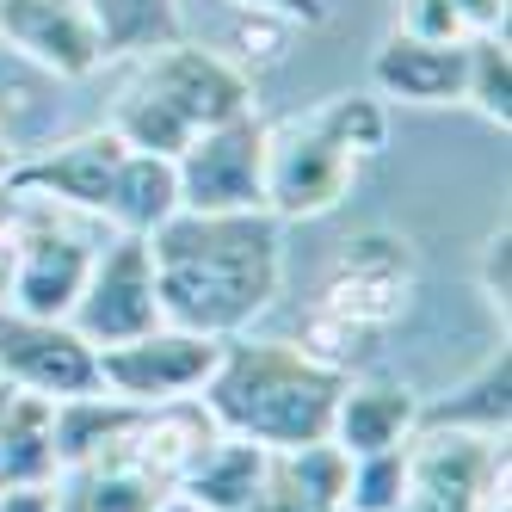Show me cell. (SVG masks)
Segmentation results:
<instances>
[{
	"mask_svg": "<svg viewBox=\"0 0 512 512\" xmlns=\"http://www.w3.org/2000/svg\"><path fill=\"white\" fill-rule=\"evenodd\" d=\"M161 321L210 340L253 334L284 290V223L272 210H179L149 235Z\"/></svg>",
	"mask_w": 512,
	"mask_h": 512,
	"instance_id": "cell-1",
	"label": "cell"
},
{
	"mask_svg": "<svg viewBox=\"0 0 512 512\" xmlns=\"http://www.w3.org/2000/svg\"><path fill=\"white\" fill-rule=\"evenodd\" d=\"M352 371H334L297 340H253L235 334L216 352V371L198 389V408L216 432L253 438L266 451H297L321 445L334 426V401Z\"/></svg>",
	"mask_w": 512,
	"mask_h": 512,
	"instance_id": "cell-2",
	"label": "cell"
},
{
	"mask_svg": "<svg viewBox=\"0 0 512 512\" xmlns=\"http://www.w3.org/2000/svg\"><path fill=\"white\" fill-rule=\"evenodd\" d=\"M414 284H420V260H414L408 235L364 229V235L340 241V253L327 260V272L315 284V297L303 303L297 346L327 358L334 371H352L408 321Z\"/></svg>",
	"mask_w": 512,
	"mask_h": 512,
	"instance_id": "cell-3",
	"label": "cell"
},
{
	"mask_svg": "<svg viewBox=\"0 0 512 512\" xmlns=\"http://www.w3.org/2000/svg\"><path fill=\"white\" fill-rule=\"evenodd\" d=\"M253 112V75L223 56L216 44H192L173 38L149 56H136V75L118 93L112 112V136L136 155H179L198 130L229 124Z\"/></svg>",
	"mask_w": 512,
	"mask_h": 512,
	"instance_id": "cell-4",
	"label": "cell"
},
{
	"mask_svg": "<svg viewBox=\"0 0 512 512\" xmlns=\"http://www.w3.org/2000/svg\"><path fill=\"white\" fill-rule=\"evenodd\" d=\"M99 241H105V223L19 192V247H13V278H7V303L0 309L68 321Z\"/></svg>",
	"mask_w": 512,
	"mask_h": 512,
	"instance_id": "cell-5",
	"label": "cell"
},
{
	"mask_svg": "<svg viewBox=\"0 0 512 512\" xmlns=\"http://www.w3.org/2000/svg\"><path fill=\"white\" fill-rule=\"evenodd\" d=\"M395 512H506V438L420 426Z\"/></svg>",
	"mask_w": 512,
	"mask_h": 512,
	"instance_id": "cell-6",
	"label": "cell"
},
{
	"mask_svg": "<svg viewBox=\"0 0 512 512\" xmlns=\"http://www.w3.org/2000/svg\"><path fill=\"white\" fill-rule=\"evenodd\" d=\"M68 327L99 352V346H124L136 334L161 327V290H155V253L149 235H112L105 229L93 266L81 278V297L68 309Z\"/></svg>",
	"mask_w": 512,
	"mask_h": 512,
	"instance_id": "cell-7",
	"label": "cell"
},
{
	"mask_svg": "<svg viewBox=\"0 0 512 512\" xmlns=\"http://www.w3.org/2000/svg\"><path fill=\"white\" fill-rule=\"evenodd\" d=\"M358 186V161L309 112L284 118L266 136V210L278 223H321Z\"/></svg>",
	"mask_w": 512,
	"mask_h": 512,
	"instance_id": "cell-8",
	"label": "cell"
},
{
	"mask_svg": "<svg viewBox=\"0 0 512 512\" xmlns=\"http://www.w3.org/2000/svg\"><path fill=\"white\" fill-rule=\"evenodd\" d=\"M223 340L192 334V327H149L124 346H99V389L130 401V408H173V401H198V389L216 371Z\"/></svg>",
	"mask_w": 512,
	"mask_h": 512,
	"instance_id": "cell-9",
	"label": "cell"
},
{
	"mask_svg": "<svg viewBox=\"0 0 512 512\" xmlns=\"http://www.w3.org/2000/svg\"><path fill=\"white\" fill-rule=\"evenodd\" d=\"M266 136L272 124L260 112L198 130L173 155L179 210H266Z\"/></svg>",
	"mask_w": 512,
	"mask_h": 512,
	"instance_id": "cell-10",
	"label": "cell"
},
{
	"mask_svg": "<svg viewBox=\"0 0 512 512\" xmlns=\"http://www.w3.org/2000/svg\"><path fill=\"white\" fill-rule=\"evenodd\" d=\"M0 383L44 395V401L93 395L99 389V352L68 321L0 309Z\"/></svg>",
	"mask_w": 512,
	"mask_h": 512,
	"instance_id": "cell-11",
	"label": "cell"
},
{
	"mask_svg": "<svg viewBox=\"0 0 512 512\" xmlns=\"http://www.w3.org/2000/svg\"><path fill=\"white\" fill-rule=\"evenodd\" d=\"M124 142L105 130H81V136H62L38 155H19L7 186L25 192V198H50L62 210H81L93 223H105V204H112V186H118V167H124Z\"/></svg>",
	"mask_w": 512,
	"mask_h": 512,
	"instance_id": "cell-12",
	"label": "cell"
},
{
	"mask_svg": "<svg viewBox=\"0 0 512 512\" xmlns=\"http://www.w3.org/2000/svg\"><path fill=\"white\" fill-rule=\"evenodd\" d=\"M0 50L44 68L50 81H87L105 68L87 0H0Z\"/></svg>",
	"mask_w": 512,
	"mask_h": 512,
	"instance_id": "cell-13",
	"label": "cell"
},
{
	"mask_svg": "<svg viewBox=\"0 0 512 512\" xmlns=\"http://www.w3.org/2000/svg\"><path fill=\"white\" fill-rule=\"evenodd\" d=\"M463 44L389 31L371 56V93L383 105H426V112L432 105H463Z\"/></svg>",
	"mask_w": 512,
	"mask_h": 512,
	"instance_id": "cell-14",
	"label": "cell"
},
{
	"mask_svg": "<svg viewBox=\"0 0 512 512\" xmlns=\"http://www.w3.org/2000/svg\"><path fill=\"white\" fill-rule=\"evenodd\" d=\"M414 432H420V395L401 377H377V371L346 377V389L334 401V426H327V438H334L346 457L414 445Z\"/></svg>",
	"mask_w": 512,
	"mask_h": 512,
	"instance_id": "cell-15",
	"label": "cell"
},
{
	"mask_svg": "<svg viewBox=\"0 0 512 512\" xmlns=\"http://www.w3.org/2000/svg\"><path fill=\"white\" fill-rule=\"evenodd\" d=\"M142 420V414H136ZM173 488L136 457V426L118 451H105L93 463H75L56 475V512H155Z\"/></svg>",
	"mask_w": 512,
	"mask_h": 512,
	"instance_id": "cell-16",
	"label": "cell"
},
{
	"mask_svg": "<svg viewBox=\"0 0 512 512\" xmlns=\"http://www.w3.org/2000/svg\"><path fill=\"white\" fill-rule=\"evenodd\" d=\"M266 463H272L266 445H253V438H235V432H210L204 445L186 457V469H179L173 494H186V500L204 506V512H241L253 494H260Z\"/></svg>",
	"mask_w": 512,
	"mask_h": 512,
	"instance_id": "cell-17",
	"label": "cell"
},
{
	"mask_svg": "<svg viewBox=\"0 0 512 512\" xmlns=\"http://www.w3.org/2000/svg\"><path fill=\"white\" fill-rule=\"evenodd\" d=\"M38 482H56V401L13 389L7 420H0V488H38Z\"/></svg>",
	"mask_w": 512,
	"mask_h": 512,
	"instance_id": "cell-18",
	"label": "cell"
},
{
	"mask_svg": "<svg viewBox=\"0 0 512 512\" xmlns=\"http://www.w3.org/2000/svg\"><path fill=\"white\" fill-rule=\"evenodd\" d=\"M420 426H451V432L506 438V426H512V358H506V346L475 377H463L445 401H420Z\"/></svg>",
	"mask_w": 512,
	"mask_h": 512,
	"instance_id": "cell-19",
	"label": "cell"
},
{
	"mask_svg": "<svg viewBox=\"0 0 512 512\" xmlns=\"http://www.w3.org/2000/svg\"><path fill=\"white\" fill-rule=\"evenodd\" d=\"M167 216H179V173L167 155H124L112 204H105V229L112 235H155Z\"/></svg>",
	"mask_w": 512,
	"mask_h": 512,
	"instance_id": "cell-20",
	"label": "cell"
},
{
	"mask_svg": "<svg viewBox=\"0 0 512 512\" xmlns=\"http://www.w3.org/2000/svg\"><path fill=\"white\" fill-rule=\"evenodd\" d=\"M93 7V25H99V44H105V62L118 56H149L173 38H186L179 25V0H87Z\"/></svg>",
	"mask_w": 512,
	"mask_h": 512,
	"instance_id": "cell-21",
	"label": "cell"
},
{
	"mask_svg": "<svg viewBox=\"0 0 512 512\" xmlns=\"http://www.w3.org/2000/svg\"><path fill=\"white\" fill-rule=\"evenodd\" d=\"M463 105L482 124H494V130L512 124V56H506V31L463 44Z\"/></svg>",
	"mask_w": 512,
	"mask_h": 512,
	"instance_id": "cell-22",
	"label": "cell"
},
{
	"mask_svg": "<svg viewBox=\"0 0 512 512\" xmlns=\"http://www.w3.org/2000/svg\"><path fill=\"white\" fill-rule=\"evenodd\" d=\"M327 136L340 142V149L364 167V161H377L389 149V105L364 87V93H334V99H321L315 112H309Z\"/></svg>",
	"mask_w": 512,
	"mask_h": 512,
	"instance_id": "cell-23",
	"label": "cell"
},
{
	"mask_svg": "<svg viewBox=\"0 0 512 512\" xmlns=\"http://www.w3.org/2000/svg\"><path fill=\"white\" fill-rule=\"evenodd\" d=\"M401 488H408V445L364 451L346 469V512H395Z\"/></svg>",
	"mask_w": 512,
	"mask_h": 512,
	"instance_id": "cell-24",
	"label": "cell"
},
{
	"mask_svg": "<svg viewBox=\"0 0 512 512\" xmlns=\"http://www.w3.org/2000/svg\"><path fill=\"white\" fill-rule=\"evenodd\" d=\"M241 512H327L309 488H303V475L290 469V457L284 451H272V463H266V482H260V494H253Z\"/></svg>",
	"mask_w": 512,
	"mask_h": 512,
	"instance_id": "cell-25",
	"label": "cell"
},
{
	"mask_svg": "<svg viewBox=\"0 0 512 512\" xmlns=\"http://www.w3.org/2000/svg\"><path fill=\"white\" fill-rule=\"evenodd\" d=\"M408 38H438V44H463V19L451 0H395V25Z\"/></svg>",
	"mask_w": 512,
	"mask_h": 512,
	"instance_id": "cell-26",
	"label": "cell"
},
{
	"mask_svg": "<svg viewBox=\"0 0 512 512\" xmlns=\"http://www.w3.org/2000/svg\"><path fill=\"white\" fill-rule=\"evenodd\" d=\"M506 247H512V235H506V223H500V229L482 241V260H475V278H482V297H488V309H494V315H506V303H512Z\"/></svg>",
	"mask_w": 512,
	"mask_h": 512,
	"instance_id": "cell-27",
	"label": "cell"
},
{
	"mask_svg": "<svg viewBox=\"0 0 512 512\" xmlns=\"http://www.w3.org/2000/svg\"><path fill=\"white\" fill-rule=\"evenodd\" d=\"M235 13H272L284 25H327V0H229Z\"/></svg>",
	"mask_w": 512,
	"mask_h": 512,
	"instance_id": "cell-28",
	"label": "cell"
},
{
	"mask_svg": "<svg viewBox=\"0 0 512 512\" xmlns=\"http://www.w3.org/2000/svg\"><path fill=\"white\" fill-rule=\"evenodd\" d=\"M457 19H463V38H494L506 31V0H451Z\"/></svg>",
	"mask_w": 512,
	"mask_h": 512,
	"instance_id": "cell-29",
	"label": "cell"
},
{
	"mask_svg": "<svg viewBox=\"0 0 512 512\" xmlns=\"http://www.w3.org/2000/svg\"><path fill=\"white\" fill-rule=\"evenodd\" d=\"M13 247H19V192L0 186V303H7V278H13Z\"/></svg>",
	"mask_w": 512,
	"mask_h": 512,
	"instance_id": "cell-30",
	"label": "cell"
},
{
	"mask_svg": "<svg viewBox=\"0 0 512 512\" xmlns=\"http://www.w3.org/2000/svg\"><path fill=\"white\" fill-rule=\"evenodd\" d=\"M0 512H56V482H38V488H0Z\"/></svg>",
	"mask_w": 512,
	"mask_h": 512,
	"instance_id": "cell-31",
	"label": "cell"
},
{
	"mask_svg": "<svg viewBox=\"0 0 512 512\" xmlns=\"http://www.w3.org/2000/svg\"><path fill=\"white\" fill-rule=\"evenodd\" d=\"M13 161H19V149H13V136H7V124H0V186H7V173H13Z\"/></svg>",
	"mask_w": 512,
	"mask_h": 512,
	"instance_id": "cell-32",
	"label": "cell"
},
{
	"mask_svg": "<svg viewBox=\"0 0 512 512\" xmlns=\"http://www.w3.org/2000/svg\"><path fill=\"white\" fill-rule=\"evenodd\" d=\"M155 512H204V506H192V500H186V494H167V500H161V506H155Z\"/></svg>",
	"mask_w": 512,
	"mask_h": 512,
	"instance_id": "cell-33",
	"label": "cell"
}]
</instances>
